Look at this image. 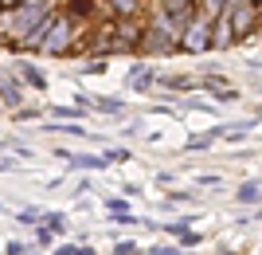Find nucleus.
<instances>
[{
	"label": "nucleus",
	"instance_id": "1",
	"mask_svg": "<svg viewBox=\"0 0 262 255\" xmlns=\"http://www.w3.org/2000/svg\"><path fill=\"white\" fill-rule=\"evenodd\" d=\"M24 47H32V51H47V55H63L67 47H71V20L51 16L32 40H24Z\"/></svg>",
	"mask_w": 262,
	"mask_h": 255
},
{
	"label": "nucleus",
	"instance_id": "2",
	"mask_svg": "<svg viewBox=\"0 0 262 255\" xmlns=\"http://www.w3.org/2000/svg\"><path fill=\"white\" fill-rule=\"evenodd\" d=\"M211 47V20H204V16H196V20L184 28V40H180V51H192V55H200V51H208Z\"/></svg>",
	"mask_w": 262,
	"mask_h": 255
},
{
	"label": "nucleus",
	"instance_id": "3",
	"mask_svg": "<svg viewBox=\"0 0 262 255\" xmlns=\"http://www.w3.org/2000/svg\"><path fill=\"white\" fill-rule=\"evenodd\" d=\"M235 200H239V204H258L262 200V185L258 181H243L239 189H235Z\"/></svg>",
	"mask_w": 262,
	"mask_h": 255
},
{
	"label": "nucleus",
	"instance_id": "4",
	"mask_svg": "<svg viewBox=\"0 0 262 255\" xmlns=\"http://www.w3.org/2000/svg\"><path fill=\"white\" fill-rule=\"evenodd\" d=\"M157 83V71L153 67H133V75H129V87L133 90H149Z\"/></svg>",
	"mask_w": 262,
	"mask_h": 255
},
{
	"label": "nucleus",
	"instance_id": "5",
	"mask_svg": "<svg viewBox=\"0 0 262 255\" xmlns=\"http://www.w3.org/2000/svg\"><path fill=\"white\" fill-rule=\"evenodd\" d=\"M0 94H4V106H12V110L24 102V87H20V83H12V79H4V83H0Z\"/></svg>",
	"mask_w": 262,
	"mask_h": 255
},
{
	"label": "nucleus",
	"instance_id": "6",
	"mask_svg": "<svg viewBox=\"0 0 262 255\" xmlns=\"http://www.w3.org/2000/svg\"><path fill=\"white\" fill-rule=\"evenodd\" d=\"M67 157H71V169H106L98 153H67Z\"/></svg>",
	"mask_w": 262,
	"mask_h": 255
},
{
	"label": "nucleus",
	"instance_id": "7",
	"mask_svg": "<svg viewBox=\"0 0 262 255\" xmlns=\"http://www.w3.org/2000/svg\"><path fill=\"white\" fill-rule=\"evenodd\" d=\"M39 220H43V228H47L51 236H59V232L67 228V216H63V212H39Z\"/></svg>",
	"mask_w": 262,
	"mask_h": 255
},
{
	"label": "nucleus",
	"instance_id": "8",
	"mask_svg": "<svg viewBox=\"0 0 262 255\" xmlns=\"http://www.w3.org/2000/svg\"><path fill=\"white\" fill-rule=\"evenodd\" d=\"M16 67H20V75H24V79H28V83H32V87H39V90H47V75H43V71H35V67H32V63H16Z\"/></svg>",
	"mask_w": 262,
	"mask_h": 255
},
{
	"label": "nucleus",
	"instance_id": "9",
	"mask_svg": "<svg viewBox=\"0 0 262 255\" xmlns=\"http://www.w3.org/2000/svg\"><path fill=\"white\" fill-rule=\"evenodd\" d=\"M90 106L102 114H125V102H118V99H102V102H90Z\"/></svg>",
	"mask_w": 262,
	"mask_h": 255
},
{
	"label": "nucleus",
	"instance_id": "10",
	"mask_svg": "<svg viewBox=\"0 0 262 255\" xmlns=\"http://www.w3.org/2000/svg\"><path fill=\"white\" fill-rule=\"evenodd\" d=\"M102 161H106V165H114V161H129V149H106V153H102Z\"/></svg>",
	"mask_w": 262,
	"mask_h": 255
},
{
	"label": "nucleus",
	"instance_id": "11",
	"mask_svg": "<svg viewBox=\"0 0 262 255\" xmlns=\"http://www.w3.org/2000/svg\"><path fill=\"white\" fill-rule=\"evenodd\" d=\"M227 8V0H204V20H211L215 12H223Z\"/></svg>",
	"mask_w": 262,
	"mask_h": 255
},
{
	"label": "nucleus",
	"instance_id": "12",
	"mask_svg": "<svg viewBox=\"0 0 262 255\" xmlns=\"http://www.w3.org/2000/svg\"><path fill=\"white\" fill-rule=\"evenodd\" d=\"M114 12H118V16H133V12H137V0H114Z\"/></svg>",
	"mask_w": 262,
	"mask_h": 255
},
{
	"label": "nucleus",
	"instance_id": "13",
	"mask_svg": "<svg viewBox=\"0 0 262 255\" xmlns=\"http://www.w3.org/2000/svg\"><path fill=\"white\" fill-rule=\"evenodd\" d=\"M114 255H141V251H137V244H129V240H125V244L114 247Z\"/></svg>",
	"mask_w": 262,
	"mask_h": 255
},
{
	"label": "nucleus",
	"instance_id": "14",
	"mask_svg": "<svg viewBox=\"0 0 262 255\" xmlns=\"http://www.w3.org/2000/svg\"><path fill=\"white\" fill-rule=\"evenodd\" d=\"M55 118H75V114H78V106H75V110H71V106H55Z\"/></svg>",
	"mask_w": 262,
	"mask_h": 255
},
{
	"label": "nucleus",
	"instance_id": "15",
	"mask_svg": "<svg viewBox=\"0 0 262 255\" xmlns=\"http://www.w3.org/2000/svg\"><path fill=\"white\" fill-rule=\"evenodd\" d=\"M24 251H28V244H16V240H12V244L4 247V255H24Z\"/></svg>",
	"mask_w": 262,
	"mask_h": 255
},
{
	"label": "nucleus",
	"instance_id": "16",
	"mask_svg": "<svg viewBox=\"0 0 262 255\" xmlns=\"http://www.w3.org/2000/svg\"><path fill=\"white\" fill-rule=\"evenodd\" d=\"M82 71H86V75H102V71H106V63H98V59H94V63H86Z\"/></svg>",
	"mask_w": 262,
	"mask_h": 255
},
{
	"label": "nucleus",
	"instance_id": "17",
	"mask_svg": "<svg viewBox=\"0 0 262 255\" xmlns=\"http://www.w3.org/2000/svg\"><path fill=\"white\" fill-rule=\"evenodd\" d=\"M75 251H78L75 244H63V247H59V251H55V255H75Z\"/></svg>",
	"mask_w": 262,
	"mask_h": 255
},
{
	"label": "nucleus",
	"instance_id": "18",
	"mask_svg": "<svg viewBox=\"0 0 262 255\" xmlns=\"http://www.w3.org/2000/svg\"><path fill=\"white\" fill-rule=\"evenodd\" d=\"M75 255H94V247H78V251Z\"/></svg>",
	"mask_w": 262,
	"mask_h": 255
}]
</instances>
